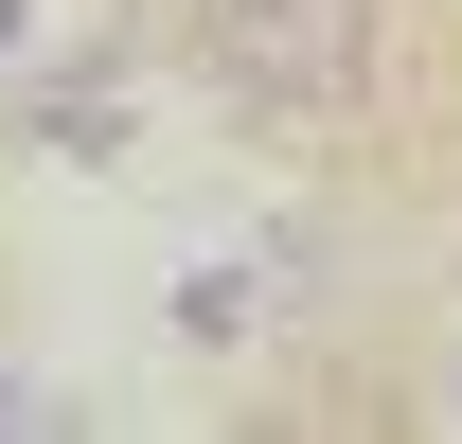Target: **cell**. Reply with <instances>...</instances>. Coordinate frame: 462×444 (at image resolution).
Instances as JSON below:
<instances>
[{
  "mask_svg": "<svg viewBox=\"0 0 462 444\" xmlns=\"http://www.w3.org/2000/svg\"><path fill=\"white\" fill-rule=\"evenodd\" d=\"M178 36H196V71L249 125H338L374 89V54H392L374 0H178Z\"/></svg>",
  "mask_w": 462,
  "mask_h": 444,
  "instance_id": "1",
  "label": "cell"
},
{
  "mask_svg": "<svg viewBox=\"0 0 462 444\" xmlns=\"http://www.w3.org/2000/svg\"><path fill=\"white\" fill-rule=\"evenodd\" d=\"M36 427H54V391H36V374H0V444H36Z\"/></svg>",
  "mask_w": 462,
  "mask_h": 444,
  "instance_id": "2",
  "label": "cell"
},
{
  "mask_svg": "<svg viewBox=\"0 0 462 444\" xmlns=\"http://www.w3.org/2000/svg\"><path fill=\"white\" fill-rule=\"evenodd\" d=\"M18 36H36V0H0V54H18Z\"/></svg>",
  "mask_w": 462,
  "mask_h": 444,
  "instance_id": "3",
  "label": "cell"
},
{
  "mask_svg": "<svg viewBox=\"0 0 462 444\" xmlns=\"http://www.w3.org/2000/svg\"><path fill=\"white\" fill-rule=\"evenodd\" d=\"M445 427H462V356H445Z\"/></svg>",
  "mask_w": 462,
  "mask_h": 444,
  "instance_id": "4",
  "label": "cell"
}]
</instances>
